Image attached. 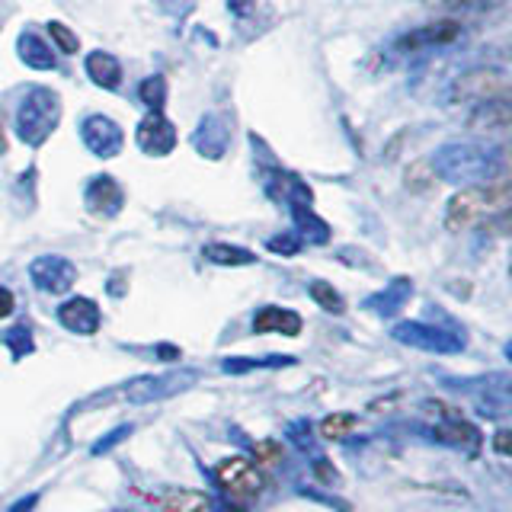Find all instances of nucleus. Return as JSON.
Listing matches in <instances>:
<instances>
[{"label": "nucleus", "mask_w": 512, "mask_h": 512, "mask_svg": "<svg viewBox=\"0 0 512 512\" xmlns=\"http://www.w3.org/2000/svg\"><path fill=\"white\" fill-rule=\"evenodd\" d=\"M509 212V186L496 183V186H477V189H461L448 202V228L464 231L474 228L480 221H503Z\"/></svg>", "instance_id": "1"}, {"label": "nucleus", "mask_w": 512, "mask_h": 512, "mask_svg": "<svg viewBox=\"0 0 512 512\" xmlns=\"http://www.w3.org/2000/svg\"><path fill=\"white\" fill-rule=\"evenodd\" d=\"M215 477H218V487L224 490V496H228V509H234V512H247L256 503V496L263 493V477L247 458L221 461Z\"/></svg>", "instance_id": "2"}, {"label": "nucleus", "mask_w": 512, "mask_h": 512, "mask_svg": "<svg viewBox=\"0 0 512 512\" xmlns=\"http://www.w3.org/2000/svg\"><path fill=\"white\" fill-rule=\"evenodd\" d=\"M58 100L48 90L36 87L26 93V100L20 103V119H16V132H20V138L26 144H32V148H39V144L52 135V128L58 125Z\"/></svg>", "instance_id": "3"}, {"label": "nucleus", "mask_w": 512, "mask_h": 512, "mask_svg": "<svg viewBox=\"0 0 512 512\" xmlns=\"http://www.w3.org/2000/svg\"><path fill=\"white\" fill-rule=\"evenodd\" d=\"M509 80L500 71L477 68L471 74H464L455 84V100L458 103H487V100H506Z\"/></svg>", "instance_id": "4"}, {"label": "nucleus", "mask_w": 512, "mask_h": 512, "mask_svg": "<svg viewBox=\"0 0 512 512\" xmlns=\"http://www.w3.org/2000/svg\"><path fill=\"white\" fill-rule=\"evenodd\" d=\"M138 144L144 154L164 157L176 148V128L164 119V112H151L148 119L138 125Z\"/></svg>", "instance_id": "5"}, {"label": "nucleus", "mask_w": 512, "mask_h": 512, "mask_svg": "<svg viewBox=\"0 0 512 512\" xmlns=\"http://www.w3.org/2000/svg\"><path fill=\"white\" fill-rule=\"evenodd\" d=\"M74 266L68 260H61V256H42V260L32 263V279H36L39 288H45V292L52 295H61L68 292V288L74 285Z\"/></svg>", "instance_id": "6"}, {"label": "nucleus", "mask_w": 512, "mask_h": 512, "mask_svg": "<svg viewBox=\"0 0 512 512\" xmlns=\"http://www.w3.org/2000/svg\"><path fill=\"white\" fill-rule=\"evenodd\" d=\"M84 141H87V148L93 154L112 157V154H119V148H122V128L112 119H106V116H90L84 122Z\"/></svg>", "instance_id": "7"}, {"label": "nucleus", "mask_w": 512, "mask_h": 512, "mask_svg": "<svg viewBox=\"0 0 512 512\" xmlns=\"http://www.w3.org/2000/svg\"><path fill=\"white\" fill-rule=\"evenodd\" d=\"M58 320L68 330L90 336V333H96V327H100V308H96L90 298H71L61 304Z\"/></svg>", "instance_id": "8"}, {"label": "nucleus", "mask_w": 512, "mask_h": 512, "mask_svg": "<svg viewBox=\"0 0 512 512\" xmlns=\"http://www.w3.org/2000/svg\"><path fill=\"white\" fill-rule=\"evenodd\" d=\"M509 116H512V112H509L506 100H487V103H480L474 109L471 128L480 135H487V138H493V135L503 138L509 132Z\"/></svg>", "instance_id": "9"}, {"label": "nucleus", "mask_w": 512, "mask_h": 512, "mask_svg": "<svg viewBox=\"0 0 512 512\" xmlns=\"http://www.w3.org/2000/svg\"><path fill=\"white\" fill-rule=\"evenodd\" d=\"M461 36V23L458 20H436L423 29L410 32V36L400 39V48H423V45H452Z\"/></svg>", "instance_id": "10"}, {"label": "nucleus", "mask_w": 512, "mask_h": 512, "mask_svg": "<svg viewBox=\"0 0 512 512\" xmlns=\"http://www.w3.org/2000/svg\"><path fill=\"white\" fill-rule=\"evenodd\" d=\"M122 189H119V183L112 180V176H96V180L90 183V189H87V205H90V212H96V215H103V218H109V215H116L119 208H122Z\"/></svg>", "instance_id": "11"}, {"label": "nucleus", "mask_w": 512, "mask_h": 512, "mask_svg": "<svg viewBox=\"0 0 512 512\" xmlns=\"http://www.w3.org/2000/svg\"><path fill=\"white\" fill-rule=\"evenodd\" d=\"M253 330L256 333H285V336H298L301 333V317L295 311L285 308H263L253 317Z\"/></svg>", "instance_id": "12"}, {"label": "nucleus", "mask_w": 512, "mask_h": 512, "mask_svg": "<svg viewBox=\"0 0 512 512\" xmlns=\"http://www.w3.org/2000/svg\"><path fill=\"white\" fill-rule=\"evenodd\" d=\"M87 74L96 87H103V90H116L122 84V68H119V61L106 55V52H93L87 58Z\"/></svg>", "instance_id": "13"}, {"label": "nucleus", "mask_w": 512, "mask_h": 512, "mask_svg": "<svg viewBox=\"0 0 512 512\" xmlns=\"http://www.w3.org/2000/svg\"><path fill=\"white\" fill-rule=\"evenodd\" d=\"M164 506V512H212V503L208 496L196 493V490H170L157 500Z\"/></svg>", "instance_id": "14"}, {"label": "nucleus", "mask_w": 512, "mask_h": 512, "mask_svg": "<svg viewBox=\"0 0 512 512\" xmlns=\"http://www.w3.org/2000/svg\"><path fill=\"white\" fill-rule=\"evenodd\" d=\"M20 58L29 64V68H39V71H48L55 68V55H52V45L42 42L39 36H23L20 39Z\"/></svg>", "instance_id": "15"}, {"label": "nucleus", "mask_w": 512, "mask_h": 512, "mask_svg": "<svg viewBox=\"0 0 512 512\" xmlns=\"http://www.w3.org/2000/svg\"><path fill=\"white\" fill-rule=\"evenodd\" d=\"M205 260H212L218 266H247L253 263L256 256L250 250H240V247H228V244H208L205 250Z\"/></svg>", "instance_id": "16"}, {"label": "nucleus", "mask_w": 512, "mask_h": 512, "mask_svg": "<svg viewBox=\"0 0 512 512\" xmlns=\"http://www.w3.org/2000/svg\"><path fill=\"white\" fill-rule=\"evenodd\" d=\"M352 429H356V416H352V413H333V416H327L324 423H320V432H324L327 439H343V436H349Z\"/></svg>", "instance_id": "17"}, {"label": "nucleus", "mask_w": 512, "mask_h": 512, "mask_svg": "<svg viewBox=\"0 0 512 512\" xmlns=\"http://www.w3.org/2000/svg\"><path fill=\"white\" fill-rule=\"evenodd\" d=\"M141 100L148 103L154 112L164 109V100H167V84H164V77H148L141 84Z\"/></svg>", "instance_id": "18"}, {"label": "nucleus", "mask_w": 512, "mask_h": 512, "mask_svg": "<svg viewBox=\"0 0 512 512\" xmlns=\"http://www.w3.org/2000/svg\"><path fill=\"white\" fill-rule=\"evenodd\" d=\"M311 295H314V301H317L324 311H333V314H340V311H343V298L336 295V288H330L327 282H314V285H311Z\"/></svg>", "instance_id": "19"}, {"label": "nucleus", "mask_w": 512, "mask_h": 512, "mask_svg": "<svg viewBox=\"0 0 512 512\" xmlns=\"http://www.w3.org/2000/svg\"><path fill=\"white\" fill-rule=\"evenodd\" d=\"M48 36H52V42L61 48V52L64 55H74L77 52V36H74V32L68 29V26H64V23H48Z\"/></svg>", "instance_id": "20"}, {"label": "nucleus", "mask_w": 512, "mask_h": 512, "mask_svg": "<svg viewBox=\"0 0 512 512\" xmlns=\"http://www.w3.org/2000/svg\"><path fill=\"white\" fill-rule=\"evenodd\" d=\"M279 455H282V448L276 442H260V445H256V458H263L266 464L279 461Z\"/></svg>", "instance_id": "21"}, {"label": "nucleus", "mask_w": 512, "mask_h": 512, "mask_svg": "<svg viewBox=\"0 0 512 512\" xmlns=\"http://www.w3.org/2000/svg\"><path fill=\"white\" fill-rule=\"evenodd\" d=\"M13 295H10V288H4L0 285V317H10L13 314Z\"/></svg>", "instance_id": "22"}, {"label": "nucleus", "mask_w": 512, "mask_h": 512, "mask_svg": "<svg viewBox=\"0 0 512 512\" xmlns=\"http://www.w3.org/2000/svg\"><path fill=\"white\" fill-rule=\"evenodd\" d=\"M496 452H500L503 458L509 455V432H506V429L496 432Z\"/></svg>", "instance_id": "23"}, {"label": "nucleus", "mask_w": 512, "mask_h": 512, "mask_svg": "<svg viewBox=\"0 0 512 512\" xmlns=\"http://www.w3.org/2000/svg\"><path fill=\"white\" fill-rule=\"evenodd\" d=\"M7 151V135H4V125H0V154Z\"/></svg>", "instance_id": "24"}]
</instances>
